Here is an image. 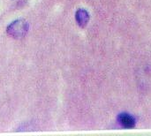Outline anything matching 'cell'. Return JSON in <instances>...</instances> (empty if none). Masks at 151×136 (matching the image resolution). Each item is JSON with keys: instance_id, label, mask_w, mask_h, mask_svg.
I'll return each mask as SVG.
<instances>
[{"instance_id": "cell-3", "label": "cell", "mask_w": 151, "mask_h": 136, "mask_svg": "<svg viewBox=\"0 0 151 136\" xmlns=\"http://www.w3.org/2000/svg\"><path fill=\"white\" fill-rule=\"evenodd\" d=\"M89 13L85 9H79L75 13V19L81 27H85L89 21Z\"/></svg>"}, {"instance_id": "cell-1", "label": "cell", "mask_w": 151, "mask_h": 136, "mask_svg": "<svg viewBox=\"0 0 151 136\" xmlns=\"http://www.w3.org/2000/svg\"><path fill=\"white\" fill-rule=\"evenodd\" d=\"M28 28L29 25L27 21L24 19H18L7 26L6 33L14 39H21L27 34Z\"/></svg>"}, {"instance_id": "cell-2", "label": "cell", "mask_w": 151, "mask_h": 136, "mask_svg": "<svg viewBox=\"0 0 151 136\" xmlns=\"http://www.w3.org/2000/svg\"><path fill=\"white\" fill-rule=\"evenodd\" d=\"M118 121L120 124V126L124 128H133L135 126V119L134 118L128 114V113H121L118 117Z\"/></svg>"}]
</instances>
